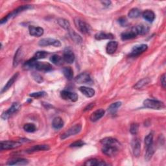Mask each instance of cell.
Returning a JSON list of instances; mask_svg holds the SVG:
<instances>
[{
	"label": "cell",
	"instance_id": "cell-1",
	"mask_svg": "<svg viewBox=\"0 0 166 166\" xmlns=\"http://www.w3.org/2000/svg\"><path fill=\"white\" fill-rule=\"evenodd\" d=\"M31 8H32V7H31V5H23L21 7H20L18 8H17V9H15L11 13L9 14H8L6 17H5L4 18H3L1 21H0V23H1V24H3L4 23H6L8 20H9V19H11L15 17H17V16L20 14V12H23V11H27V9H31Z\"/></svg>",
	"mask_w": 166,
	"mask_h": 166
},
{
	"label": "cell",
	"instance_id": "cell-2",
	"mask_svg": "<svg viewBox=\"0 0 166 166\" xmlns=\"http://www.w3.org/2000/svg\"><path fill=\"white\" fill-rule=\"evenodd\" d=\"M144 105L146 108L154 110H162L165 107L164 102L160 101L149 99H147L144 101Z\"/></svg>",
	"mask_w": 166,
	"mask_h": 166
},
{
	"label": "cell",
	"instance_id": "cell-3",
	"mask_svg": "<svg viewBox=\"0 0 166 166\" xmlns=\"http://www.w3.org/2000/svg\"><path fill=\"white\" fill-rule=\"evenodd\" d=\"M75 24L77 29L83 34H89L91 31V27L84 21L79 19H75Z\"/></svg>",
	"mask_w": 166,
	"mask_h": 166
},
{
	"label": "cell",
	"instance_id": "cell-4",
	"mask_svg": "<svg viewBox=\"0 0 166 166\" xmlns=\"http://www.w3.org/2000/svg\"><path fill=\"white\" fill-rule=\"evenodd\" d=\"M81 129H82V125L81 124H76L75 125L72 126L70 129H69L64 133H63L60 136V138L62 140H64L69 136H74L75 134L79 133Z\"/></svg>",
	"mask_w": 166,
	"mask_h": 166
},
{
	"label": "cell",
	"instance_id": "cell-5",
	"mask_svg": "<svg viewBox=\"0 0 166 166\" xmlns=\"http://www.w3.org/2000/svg\"><path fill=\"white\" fill-rule=\"evenodd\" d=\"M20 105L18 102H14L12 106L8 109L7 111L3 113L2 116V118L3 120H7L8 118L10 117L13 114L17 112L20 108Z\"/></svg>",
	"mask_w": 166,
	"mask_h": 166
},
{
	"label": "cell",
	"instance_id": "cell-6",
	"mask_svg": "<svg viewBox=\"0 0 166 166\" xmlns=\"http://www.w3.org/2000/svg\"><path fill=\"white\" fill-rule=\"evenodd\" d=\"M21 143L18 141H4L1 142V150H9L18 148L21 146Z\"/></svg>",
	"mask_w": 166,
	"mask_h": 166
},
{
	"label": "cell",
	"instance_id": "cell-7",
	"mask_svg": "<svg viewBox=\"0 0 166 166\" xmlns=\"http://www.w3.org/2000/svg\"><path fill=\"white\" fill-rule=\"evenodd\" d=\"M120 147L115 145H103L102 148V151L105 154L108 156H115L120 151Z\"/></svg>",
	"mask_w": 166,
	"mask_h": 166
},
{
	"label": "cell",
	"instance_id": "cell-8",
	"mask_svg": "<svg viewBox=\"0 0 166 166\" xmlns=\"http://www.w3.org/2000/svg\"><path fill=\"white\" fill-rule=\"evenodd\" d=\"M39 45L40 46H48V45H53L55 47H60L61 45V43L59 40H56L54 38H43L40 40L38 43Z\"/></svg>",
	"mask_w": 166,
	"mask_h": 166
},
{
	"label": "cell",
	"instance_id": "cell-9",
	"mask_svg": "<svg viewBox=\"0 0 166 166\" xmlns=\"http://www.w3.org/2000/svg\"><path fill=\"white\" fill-rule=\"evenodd\" d=\"M75 81L78 84H91L92 80L90 75L87 73H82L75 78Z\"/></svg>",
	"mask_w": 166,
	"mask_h": 166
},
{
	"label": "cell",
	"instance_id": "cell-10",
	"mask_svg": "<svg viewBox=\"0 0 166 166\" xmlns=\"http://www.w3.org/2000/svg\"><path fill=\"white\" fill-rule=\"evenodd\" d=\"M147 45L146 44H141L134 46L131 51L130 56H138V55L144 53L147 50Z\"/></svg>",
	"mask_w": 166,
	"mask_h": 166
},
{
	"label": "cell",
	"instance_id": "cell-11",
	"mask_svg": "<svg viewBox=\"0 0 166 166\" xmlns=\"http://www.w3.org/2000/svg\"><path fill=\"white\" fill-rule=\"evenodd\" d=\"M60 96L62 99L65 100H70L73 102H76L78 100V96L75 93L70 92L68 91H62L60 93Z\"/></svg>",
	"mask_w": 166,
	"mask_h": 166
},
{
	"label": "cell",
	"instance_id": "cell-12",
	"mask_svg": "<svg viewBox=\"0 0 166 166\" xmlns=\"http://www.w3.org/2000/svg\"><path fill=\"white\" fill-rule=\"evenodd\" d=\"M101 144L102 145H115L117 147H121V144L119 141L116 139L111 138V137H107L104 139L101 140Z\"/></svg>",
	"mask_w": 166,
	"mask_h": 166
},
{
	"label": "cell",
	"instance_id": "cell-13",
	"mask_svg": "<svg viewBox=\"0 0 166 166\" xmlns=\"http://www.w3.org/2000/svg\"><path fill=\"white\" fill-rule=\"evenodd\" d=\"M132 147L134 156L138 157L141 152V142L138 138L134 139L132 143Z\"/></svg>",
	"mask_w": 166,
	"mask_h": 166
},
{
	"label": "cell",
	"instance_id": "cell-14",
	"mask_svg": "<svg viewBox=\"0 0 166 166\" xmlns=\"http://www.w3.org/2000/svg\"><path fill=\"white\" fill-rule=\"evenodd\" d=\"M105 112L103 109L97 110L91 114L90 117V120L92 122H96L99 120L101 117H103V116L105 115Z\"/></svg>",
	"mask_w": 166,
	"mask_h": 166
},
{
	"label": "cell",
	"instance_id": "cell-15",
	"mask_svg": "<svg viewBox=\"0 0 166 166\" xmlns=\"http://www.w3.org/2000/svg\"><path fill=\"white\" fill-rule=\"evenodd\" d=\"M29 34L31 36H34L36 37H40L44 34V29L40 27H35V26H29Z\"/></svg>",
	"mask_w": 166,
	"mask_h": 166
},
{
	"label": "cell",
	"instance_id": "cell-16",
	"mask_svg": "<svg viewBox=\"0 0 166 166\" xmlns=\"http://www.w3.org/2000/svg\"><path fill=\"white\" fill-rule=\"evenodd\" d=\"M63 60L68 64H72L75 60V55L72 51L69 50H66L63 54Z\"/></svg>",
	"mask_w": 166,
	"mask_h": 166
},
{
	"label": "cell",
	"instance_id": "cell-17",
	"mask_svg": "<svg viewBox=\"0 0 166 166\" xmlns=\"http://www.w3.org/2000/svg\"><path fill=\"white\" fill-rule=\"evenodd\" d=\"M50 149L49 145H37L34 147H32L31 148L27 149L26 152L28 153H32L35 152H38V151H48Z\"/></svg>",
	"mask_w": 166,
	"mask_h": 166
},
{
	"label": "cell",
	"instance_id": "cell-18",
	"mask_svg": "<svg viewBox=\"0 0 166 166\" xmlns=\"http://www.w3.org/2000/svg\"><path fill=\"white\" fill-rule=\"evenodd\" d=\"M138 36L136 34V31H134V28H132L130 31H127L126 32H124L121 34V39L123 40H130V39H133L134 38H136Z\"/></svg>",
	"mask_w": 166,
	"mask_h": 166
},
{
	"label": "cell",
	"instance_id": "cell-19",
	"mask_svg": "<svg viewBox=\"0 0 166 166\" xmlns=\"http://www.w3.org/2000/svg\"><path fill=\"white\" fill-rule=\"evenodd\" d=\"M133 28L134 31H136V33L138 35H146L149 31V27L147 26H145L144 24H140Z\"/></svg>",
	"mask_w": 166,
	"mask_h": 166
},
{
	"label": "cell",
	"instance_id": "cell-20",
	"mask_svg": "<svg viewBox=\"0 0 166 166\" xmlns=\"http://www.w3.org/2000/svg\"><path fill=\"white\" fill-rule=\"evenodd\" d=\"M118 47V43L116 41H111L108 43L107 47H106V51L108 54L112 55L114 53Z\"/></svg>",
	"mask_w": 166,
	"mask_h": 166
},
{
	"label": "cell",
	"instance_id": "cell-21",
	"mask_svg": "<svg viewBox=\"0 0 166 166\" xmlns=\"http://www.w3.org/2000/svg\"><path fill=\"white\" fill-rule=\"evenodd\" d=\"M80 92L87 97H92L95 95V90L86 86H81L79 88Z\"/></svg>",
	"mask_w": 166,
	"mask_h": 166
},
{
	"label": "cell",
	"instance_id": "cell-22",
	"mask_svg": "<svg viewBox=\"0 0 166 166\" xmlns=\"http://www.w3.org/2000/svg\"><path fill=\"white\" fill-rule=\"evenodd\" d=\"M19 75V74L18 73H17L15 74L9 80V81H8L6 84V85L3 87L2 90V93H3L6 91H7L8 90H9L11 87L12 86V84L14 83V82L17 81V79L18 78V77Z\"/></svg>",
	"mask_w": 166,
	"mask_h": 166
},
{
	"label": "cell",
	"instance_id": "cell-23",
	"mask_svg": "<svg viewBox=\"0 0 166 166\" xmlns=\"http://www.w3.org/2000/svg\"><path fill=\"white\" fill-rule=\"evenodd\" d=\"M95 38H96V39L97 40H107V39H113L114 38V36L111 33L100 32L95 35Z\"/></svg>",
	"mask_w": 166,
	"mask_h": 166
},
{
	"label": "cell",
	"instance_id": "cell-24",
	"mask_svg": "<svg viewBox=\"0 0 166 166\" xmlns=\"http://www.w3.org/2000/svg\"><path fill=\"white\" fill-rule=\"evenodd\" d=\"M29 164V162L26 159H16L11 160L7 162V165H23Z\"/></svg>",
	"mask_w": 166,
	"mask_h": 166
},
{
	"label": "cell",
	"instance_id": "cell-25",
	"mask_svg": "<svg viewBox=\"0 0 166 166\" xmlns=\"http://www.w3.org/2000/svg\"><path fill=\"white\" fill-rule=\"evenodd\" d=\"M84 165L87 166H98V165H105L107 164L104 161H102L96 159H92L87 160L85 162Z\"/></svg>",
	"mask_w": 166,
	"mask_h": 166
},
{
	"label": "cell",
	"instance_id": "cell-26",
	"mask_svg": "<svg viewBox=\"0 0 166 166\" xmlns=\"http://www.w3.org/2000/svg\"><path fill=\"white\" fill-rule=\"evenodd\" d=\"M52 126L55 129H60L62 128L63 126H64V121H63L60 117H55L53 120Z\"/></svg>",
	"mask_w": 166,
	"mask_h": 166
},
{
	"label": "cell",
	"instance_id": "cell-27",
	"mask_svg": "<svg viewBox=\"0 0 166 166\" xmlns=\"http://www.w3.org/2000/svg\"><path fill=\"white\" fill-rule=\"evenodd\" d=\"M143 18L149 22H153L155 18V14L153 11L151 10H146L142 14Z\"/></svg>",
	"mask_w": 166,
	"mask_h": 166
},
{
	"label": "cell",
	"instance_id": "cell-28",
	"mask_svg": "<svg viewBox=\"0 0 166 166\" xmlns=\"http://www.w3.org/2000/svg\"><path fill=\"white\" fill-rule=\"evenodd\" d=\"M155 152L154 146L153 145V144L150 145L149 147H147V151L145 156V159L146 161H149L152 159V157Z\"/></svg>",
	"mask_w": 166,
	"mask_h": 166
},
{
	"label": "cell",
	"instance_id": "cell-29",
	"mask_svg": "<svg viewBox=\"0 0 166 166\" xmlns=\"http://www.w3.org/2000/svg\"><path fill=\"white\" fill-rule=\"evenodd\" d=\"M69 35L71 37V38L77 44H81L82 42V38L81 37L78 35L77 33H76L74 30L69 29Z\"/></svg>",
	"mask_w": 166,
	"mask_h": 166
},
{
	"label": "cell",
	"instance_id": "cell-30",
	"mask_svg": "<svg viewBox=\"0 0 166 166\" xmlns=\"http://www.w3.org/2000/svg\"><path fill=\"white\" fill-rule=\"evenodd\" d=\"M150 82H151V80H150V78H143V79H141L140 81H138L135 85H134V88H135V89L142 88L143 87H144V86H147V84H149Z\"/></svg>",
	"mask_w": 166,
	"mask_h": 166
},
{
	"label": "cell",
	"instance_id": "cell-31",
	"mask_svg": "<svg viewBox=\"0 0 166 166\" xmlns=\"http://www.w3.org/2000/svg\"><path fill=\"white\" fill-rule=\"evenodd\" d=\"M121 106V102H114V103L111 104L108 108V113L111 114H115L117 112V110H118V108H119Z\"/></svg>",
	"mask_w": 166,
	"mask_h": 166
},
{
	"label": "cell",
	"instance_id": "cell-32",
	"mask_svg": "<svg viewBox=\"0 0 166 166\" xmlns=\"http://www.w3.org/2000/svg\"><path fill=\"white\" fill-rule=\"evenodd\" d=\"M50 61L55 65H61L64 60H63V57L60 56V55H53L50 58Z\"/></svg>",
	"mask_w": 166,
	"mask_h": 166
},
{
	"label": "cell",
	"instance_id": "cell-33",
	"mask_svg": "<svg viewBox=\"0 0 166 166\" xmlns=\"http://www.w3.org/2000/svg\"><path fill=\"white\" fill-rule=\"evenodd\" d=\"M63 74L68 80L72 79L74 77V71L72 68L70 67H65L63 69Z\"/></svg>",
	"mask_w": 166,
	"mask_h": 166
},
{
	"label": "cell",
	"instance_id": "cell-34",
	"mask_svg": "<svg viewBox=\"0 0 166 166\" xmlns=\"http://www.w3.org/2000/svg\"><path fill=\"white\" fill-rule=\"evenodd\" d=\"M140 14H141V11L138 9H136V8H134V9H131L128 13L129 17L130 18H138Z\"/></svg>",
	"mask_w": 166,
	"mask_h": 166
},
{
	"label": "cell",
	"instance_id": "cell-35",
	"mask_svg": "<svg viewBox=\"0 0 166 166\" xmlns=\"http://www.w3.org/2000/svg\"><path fill=\"white\" fill-rule=\"evenodd\" d=\"M58 23L63 28L66 30L69 31L70 29V23L69 22L65 19H63V18H60L58 20Z\"/></svg>",
	"mask_w": 166,
	"mask_h": 166
},
{
	"label": "cell",
	"instance_id": "cell-36",
	"mask_svg": "<svg viewBox=\"0 0 166 166\" xmlns=\"http://www.w3.org/2000/svg\"><path fill=\"white\" fill-rule=\"evenodd\" d=\"M49 55V53L44 51H37L35 55L33 56V59L35 60H40V59H45V57H47V55Z\"/></svg>",
	"mask_w": 166,
	"mask_h": 166
},
{
	"label": "cell",
	"instance_id": "cell-37",
	"mask_svg": "<svg viewBox=\"0 0 166 166\" xmlns=\"http://www.w3.org/2000/svg\"><path fill=\"white\" fill-rule=\"evenodd\" d=\"M21 48H19L17 51L16 52V54L14 55V61H13V64L14 66H17L18 64H19V62L21 59Z\"/></svg>",
	"mask_w": 166,
	"mask_h": 166
},
{
	"label": "cell",
	"instance_id": "cell-38",
	"mask_svg": "<svg viewBox=\"0 0 166 166\" xmlns=\"http://www.w3.org/2000/svg\"><path fill=\"white\" fill-rule=\"evenodd\" d=\"M23 129L27 132H34L36 130V127L33 123H27L23 126Z\"/></svg>",
	"mask_w": 166,
	"mask_h": 166
},
{
	"label": "cell",
	"instance_id": "cell-39",
	"mask_svg": "<svg viewBox=\"0 0 166 166\" xmlns=\"http://www.w3.org/2000/svg\"><path fill=\"white\" fill-rule=\"evenodd\" d=\"M152 144H153V134L150 133L145 138V145L147 147Z\"/></svg>",
	"mask_w": 166,
	"mask_h": 166
},
{
	"label": "cell",
	"instance_id": "cell-40",
	"mask_svg": "<svg viewBox=\"0 0 166 166\" xmlns=\"http://www.w3.org/2000/svg\"><path fill=\"white\" fill-rule=\"evenodd\" d=\"M138 129H139V126L137 123H132L130 125V132L132 134H136L138 132Z\"/></svg>",
	"mask_w": 166,
	"mask_h": 166
},
{
	"label": "cell",
	"instance_id": "cell-41",
	"mask_svg": "<svg viewBox=\"0 0 166 166\" xmlns=\"http://www.w3.org/2000/svg\"><path fill=\"white\" fill-rule=\"evenodd\" d=\"M46 95L45 92H36V93H33L30 94V96L32 97H35V98H39L45 96Z\"/></svg>",
	"mask_w": 166,
	"mask_h": 166
},
{
	"label": "cell",
	"instance_id": "cell-42",
	"mask_svg": "<svg viewBox=\"0 0 166 166\" xmlns=\"http://www.w3.org/2000/svg\"><path fill=\"white\" fill-rule=\"evenodd\" d=\"M84 145V142L82 140H77V141L74 142V143H72V144L70 145L69 147H80L83 146Z\"/></svg>",
	"mask_w": 166,
	"mask_h": 166
},
{
	"label": "cell",
	"instance_id": "cell-43",
	"mask_svg": "<svg viewBox=\"0 0 166 166\" xmlns=\"http://www.w3.org/2000/svg\"><path fill=\"white\" fill-rule=\"evenodd\" d=\"M33 77L34 78V79H35L36 82H38V83H40L41 82L43 81V78H42V77L40 75L38 74H36V73H35V74H33Z\"/></svg>",
	"mask_w": 166,
	"mask_h": 166
},
{
	"label": "cell",
	"instance_id": "cell-44",
	"mask_svg": "<svg viewBox=\"0 0 166 166\" xmlns=\"http://www.w3.org/2000/svg\"><path fill=\"white\" fill-rule=\"evenodd\" d=\"M118 22H119L120 24L123 26V27H125V26H126L128 25V21H127V20H126L125 18L124 17H122V18H120L119 20H118Z\"/></svg>",
	"mask_w": 166,
	"mask_h": 166
},
{
	"label": "cell",
	"instance_id": "cell-45",
	"mask_svg": "<svg viewBox=\"0 0 166 166\" xmlns=\"http://www.w3.org/2000/svg\"><path fill=\"white\" fill-rule=\"evenodd\" d=\"M161 84L163 86V88H165V84H166V83H165V75L164 74L162 77H161Z\"/></svg>",
	"mask_w": 166,
	"mask_h": 166
},
{
	"label": "cell",
	"instance_id": "cell-46",
	"mask_svg": "<svg viewBox=\"0 0 166 166\" xmlns=\"http://www.w3.org/2000/svg\"><path fill=\"white\" fill-rule=\"evenodd\" d=\"M93 106H94V103H90V104H89V105H88V106H87V107L85 108L84 111H86V110H90Z\"/></svg>",
	"mask_w": 166,
	"mask_h": 166
},
{
	"label": "cell",
	"instance_id": "cell-47",
	"mask_svg": "<svg viewBox=\"0 0 166 166\" xmlns=\"http://www.w3.org/2000/svg\"><path fill=\"white\" fill-rule=\"evenodd\" d=\"M102 3L103 4L105 7H108L110 5V4L111 3L110 1H105V2H102Z\"/></svg>",
	"mask_w": 166,
	"mask_h": 166
}]
</instances>
